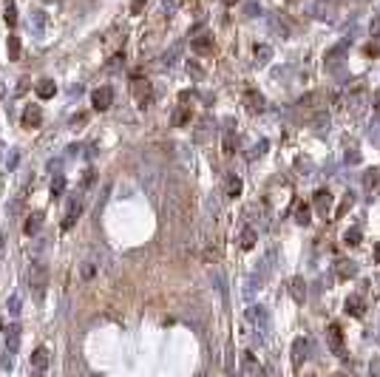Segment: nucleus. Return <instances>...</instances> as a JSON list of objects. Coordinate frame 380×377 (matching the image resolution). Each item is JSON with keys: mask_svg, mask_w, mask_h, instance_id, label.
<instances>
[{"mask_svg": "<svg viewBox=\"0 0 380 377\" xmlns=\"http://www.w3.org/2000/svg\"><path fill=\"white\" fill-rule=\"evenodd\" d=\"M46 284H48V270H46V264L37 258L35 267H32V273H29V286L35 289L37 298H43L46 295Z\"/></svg>", "mask_w": 380, "mask_h": 377, "instance_id": "f257e3e1", "label": "nucleus"}, {"mask_svg": "<svg viewBox=\"0 0 380 377\" xmlns=\"http://www.w3.org/2000/svg\"><path fill=\"white\" fill-rule=\"evenodd\" d=\"M326 343H329V349H332L338 357H344L346 354V346H344V332H341V326L338 323H332L329 329H326Z\"/></svg>", "mask_w": 380, "mask_h": 377, "instance_id": "f03ea898", "label": "nucleus"}, {"mask_svg": "<svg viewBox=\"0 0 380 377\" xmlns=\"http://www.w3.org/2000/svg\"><path fill=\"white\" fill-rule=\"evenodd\" d=\"M111 103H114V91H111L108 85H103V88H97V91L91 94L94 111H108V108H111Z\"/></svg>", "mask_w": 380, "mask_h": 377, "instance_id": "7ed1b4c3", "label": "nucleus"}, {"mask_svg": "<svg viewBox=\"0 0 380 377\" xmlns=\"http://www.w3.org/2000/svg\"><path fill=\"white\" fill-rule=\"evenodd\" d=\"M242 375H247V377H261V375H264V366L253 357V352H244L242 354Z\"/></svg>", "mask_w": 380, "mask_h": 377, "instance_id": "20e7f679", "label": "nucleus"}, {"mask_svg": "<svg viewBox=\"0 0 380 377\" xmlns=\"http://www.w3.org/2000/svg\"><path fill=\"white\" fill-rule=\"evenodd\" d=\"M247 323H253L258 332H264L267 329V309L261 307V304H258V307L253 304V307L247 309Z\"/></svg>", "mask_w": 380, "mask_h": 377, "instance_id": "39448f33", "label": "nucleus"}, {"mask_svg": "<svg viewBox=\"0 0 380 377\" xmlns=\"http://www.w3.org/2000/svg\"><path fill=\"white\" fill-rule=\"evenodd\" d=\"M43 125V108L40 105H29L23 111V128H40Z\"/></svg>", "mask_w": 380, "mask_h": 377, "instance_id": "423d86ee", "label": "nucleus"}, {"mask_svg": "<svg viewBox=\"0 0 380 377\" xmlns=\"http://www.w3.org/2000/svg\"><path fill=\"white\" fill-rule=\"evenodd\" d=\"M332 202H335V196L329 193V190H318L315 199H312V205H315V210H318L321 216H326V213L332 210Z\"/></svg>", "mask_w": 380, "mask_h": 377, "instance_id": "0eeeda50", "label": "nucleus"}, {"mask_svg": "<svg viewBox=\"0 0 380 377\" xmlns=\"http://www.w3.org/2000/svg\"><path fill=\"white\" fill-rule=\"evenodd\" d=\"M346 48H349V40H341L338 46H332V48H329V51H326V57H323V60H326V66H329V69L341 63V57H344V54H346Z\"/></svg>", "mask_w": 380, "mask_h": 377, "instance_id": "6e6552de", "label": "nucleus"}, {"mask_svg": "<svg viewBox=\"0 0 380 377\" xmlns=\"http://www.w3.org/2000/svg\"><path fill=\"white\" fill-rule=\"evenodd\" d=\"M244 105H247L250 114H261V111H264V97L258 91H247L244 94Z\"/></svg>", "mask_w": 380, "mask_h": 377, "instance_id": "1a4fd4ad", "label": "nucleus"}, {"mask_svg": "<svg viewBox=\"0 0 380 377\" xmlns=\"http://www.w3.org/2000/svg\"><path fill=\"white\" fill-rule=\"evenodd\" d=\"M46 23H48L46 12L35 9V12H32V20H29V26H32V34H35V37H43V32H46Z\"/></svg>", "mask_w": 380, "mask_h": 377, "instance_id": "9d476101", "label": "nucleus"}, {"mask_svg": "<svg viewBox=\"0 0 380 377\" xmlns=\"http://www.w3.org/2000/svg\"><path fill=\"white\" fill-rule=\"evenodd\" d=\"M344 309H346V315L360 318V315H363V309H366V304H363V298H360V295H349V298H346V304H344Z\"/></svg>", "mask_w": 380, "mask_h": 377, "instance_id": "9b49d317", "label": "nucleus"}, {"mask_svg": "<svg viewBox=\"0 0 380 377\" xmlns=\"http://www.w3.org/2000/svg\"><path fill=\"white\" fill-rule=\"evenodd\" d=\"M97 273H100V264L94 261V258H85V261L80 264V281H94Z\"/></svg>", "mask_w": 380, "mask_h": 377, "instance_id": "f8f14e48", "label": "nucleus"}, {"mask_svg": "<svg viewBox=\"0 0 380 377\" xmlns=\"http://www.w3.org/2000/svg\"><path fill=\"white\" fill-rule=\"evenodd\" d=\"M17 346H20V326L14 323V326L6 329V349H9V357L17 352Z\"/></svg>", "mask_w": 380, "mask_h": 377, "instance_id": "ddd939ff", "label": "nucleus"}, {"mask_svg": "<svg viewBox=\"0 0 380 377\" xmlns=\"http://www.w3.org/2000/svg\"><path fill=\"white\" fill-rule=\"evenodd\" d=\"M190 48H193L196 54H207L210 48H213V37H210V34H199V37H193V40H190Z\"/></svg>", "mask_w": 380, "mask_h": 377, "instance_id": "4468645a", "label": "nucleus"}, {"mask_svg": "<svg viewBox=\"0 0 380 377\" xmlns=\"http://www.w3.org/2000/svg\"><path fill=\"white\" fill-rule=\"evenodd\" d=\"M80 213H82V205H80V202H71L69 210H66V218H63V230H71V227H74V221L80 218Z\"/></svg>", "mask_w": 380, "mask_h": 377, "instance_id": "2eb2a0df", "label": "nucleus"}, {"mask_svg": "<svg viewBox=\"0 0 380 377\" xmlns=\"http://www.w3.org/2000/svg\"><path fill=\"white\" fill-rule=\"evenodd\" d=\"M32 369H37V372H46L48 369V349L46 346L35 349V354H32Z\"/></svg>", "mask_w": 380, "mask_h": 377, "instance_id": "dca6fc26", "label": "nucleus"}, {"mask_svg": "<svg viewBox=\"0 0 380 377\" xmlns=\"http://www.w3.org/2000/svg\"><path fill=\"white\" fill-rule=\"evenodd\" d=\"M289 295H292V301L304 304V298H307V284H304V278H292V281H289Z\"/></svg>", "mask_w": 380, "mask_h": 377, "instance_id": "f3484780", "label": "nucleus"}, {"mask_svg": "<svg viewBox=\"0 0 380 377\" xmlns=\"http://www.w3.org/2000/svg\"><path fill=\"white\" fill-rule=\"evenodd\" d=\"M307 349H310V343L304 341V338H298V341L292 343V363L295 366H301L307 360Z\"/></svg>", "mask_w": 380, "mask_h": 377, "instance_id": "a211bd4d", "label": "nucleus"}, {"mask_svg": "<svg viewBox=\"0 0 380 377\" xmlns=\"http://www.w3.org/2000/svg\"><path fill=\"white\" fill-rule=\"evenodd\" d=\"M35 91H37V97H40V100H51V97L57 94V85H54V80H40L35 85Z\"/></svg>", "mask_w": 380, "mask_h": 377, "instance_id": "6ab92c4d", "label": "nucleus"}, {"mask_svg": "<svg viewBox=\"0 0 380 377\" xmlns=\"http://www.w3.org/2000/svg\"><path fill=\"white\" fill-rule=\"evenodd\" d=\"M173 128H184V125H190V108L187 105H179L176 111H173Z\"/></svg>", "mask_w": 380, "mask_h": 377, "instance_id": "aec40b11", "label": "nucleus"}, {"mask_svg": "<svg viewBox=\"0 0 380 377\" xmlns=\"http://www.w3.org/2000/svg\"><path fill=\"white\" fill-rule=\"evenodd\" d=\"M40 227H43V213H32V216H26V224H23L26 236H35Z\"/></svg>", "mask_w": 380, "mask_h": 377, "instance_id": "412c9836", "label": "nucleus"}, {"mask_svg": "<svg viewBox=\"0 0 380 377\" xmlns=\"http://www.w3.org/2000/svg\"><path fill=\"white\" fill-rule=\"evenodd\" d=\"M255 241H258V233H255L253 227H244V230H242V236H239V244H242L244 250H253V247H255Z\"/></svg>", "mask_w": 380, "mask_h": 377, "instance_id": "4be33fe9", "label": "nucleus"}, {"mask_svg": "<svg viewBox=\"0 0 380 377\" xmlns=\"http://www.w3.org/2000/svg\"><path fill=\"white\" fill-rule=\"evenodd\" d=\"M3 20L9 29L17 26V6H14V0H6V6H3Z\"/></svg>", "mask_w": 380, "mask_h": 377, "instance_id": "5701e85b", "label": "nucleus"}, {"mask_svg": "<svg viewBox=\"0 0 380 377\" xmlns=\"http://www.w3.org/2000/svg\"><path fill=\"white\" fill-rule=\"evenodd\" d=\"M357 264L355 261H338V278H355Z\"/></svg>", "mask_w": 380, "mask_h": 377, "instance_id": "b1692460", "label": "nucleus"}, {"mask_svg": "<svg viewBox=\"0 0 380 377\" xmlns=\"http://www.w3.org/2000/svg\"><path fill=\"white\" fill-rule=\"evenodd\" d=\"M310 216H312V207L301 202V205L295 207V221H298V224H310V221H312Z\"/></svg>", "mask_w": 380, "mask_h": 377, "instance_id": "393cba45", "label": "nucleus"}, {"mask_svg": "<svg viewBox=\"0 0 380 377\" xmlns=\"http://www.w3.org/2000/svg\"><path fill=\"white\" fill-rule=\"evenodd\" d=\"M239 193H242V179H239L236 173H230V176H227V196L236 199Z\"/></svg>", "mask_w": 380, "mask_h": 377, "instance_id": "a878e982", "label": "nucleus"}, {"mask_svg": "<svg viewBox=\"0 0 380 377\" xmlns=\"http://www.w3.org/2000/svg\"><path fill=\"white\" fill-rule=\"evenodd\" d=\"M6 51H9V60H20V37L9 34V43H6Z\"/></svg>", "mask_w": 380, "mask_h": 377, "instance_id": "bb28decb", "label": "nucleus"}, {"mask_svg": "<svg viewBox=\"0 0 380 377\" xmlns=\"http://www.w3.org/2000/svg\"><path fill=\"white\" fill-rule=\"evenodd\" d=\"M321 100H323V94L312 91V94H307V97H301V100H298V105H301V108H318L315 103H321Z\"/></svg>", "mask_w": 380, "mask_h": 377, "instance_id": "cd10ccee", "label": "nucleus"}, {"mask_svg": "<svg viewBox=\"0 0 380 377\" xmlns=\"http://www.w3.org/2000/svg\"><path fill=\"white\" fill-rule=\"evenodd\" d=\"M221 150H224L227 156H233V153H236V137H233V131H230V128L224 131V142H221Z\"/></svg>", "mask_w": 380, "mask_h": 377, "instance_id": "c85d7f7f", "label": "nucleus"}, {"mask_svg": "<svg viewBox=\"0 0 380 377\" xmlns=\"http://www.w3.org/2000/svg\"><path fill=\"white\" fill-rule=\"evenodd\" d=\"M63 190H66V176L57 173V176H54V182H51V199H60Z\"/></svg>", "mask_w": 380, "mask_h": 377, "instance_id": "c756f323", "label": "nucleus"}, {"mask_svg": "<svg viewBox=\"0 0 380 377\" xmlns=\"http://www.w3.org/2000/svg\"><path fill=\"white\" fill-rule=\"evenodd\" d=\"M360 239H363V236H360V230H357V227H349L344 233V241L349 244V247H357V244H360Z\"/></svg>", "mask_w": 380, "mask_h": 377, "instance_id": "7c9ffc66", "label": "nucleus"}, {"mask_svg": "<svg viewBox=\"0 0 380 377\" xmlns=\"http://www.w3.org/2000/svg\"><path fill=\"white\" fill-rule=\"evenodd\" d=\"M6 309H9V315H12V318H17V315H20V295H17V292L6 301Z\"/></svg>", "mask_w": 380, "mask_h": 377, "instance_id": "2f4dec72", "label": "nucleus"}, {"mask_svg": "<svg viewBox=\"0 0 380 377\" xmlns=\"http://www.w3.org/2000/svg\"><path fill=\"white\" fill-rule=\"evenodd\" d=\"M270 57H273V48L267 46V43H261V46H255V60H258V63H267Z\"/></svg>", "mask_w": 380, "mask_h": 377, "instance_id": "473e14b6", "label": "nucleus"}, {"mask_svg": "<svg viewBox=\"0 0 380 377\" xmlns=\"http://www.w3.org/2000/svg\"><path fill=\"white\" fill-rule=\"evenodd\" d=\"M332 3H326V0H321V3H318V6H315V17H329V14H332Z\"/></svg>", "mask_w": 380, "mask_h": 377, "instance_id": "72a5a7b5", "label": "nucleus"}, {"mask_svg": "<svg viewBox=\"0 0 380 377\" xmlns=\"http://www.w3.org/2000/svg\"><path fill=\"white\" fill-rule=\"evenodd\" d=\"M378 179H380V171H375V168H372V171H366V176H363V184L372 190V187L378 184Z\"/></svg>", "mask_w": 380, "mask_h": 377, "instance_id": "f704fd0d", "label": "nucleus"}, {"mask_svg": "<svg viewBox=\"0 0 380 377\" xmlns=\"http://www.w3.org/2000/svg\"><path fill=\"white\" fill-rule=\"evenodd\" d=\"M315 128H318V134L329 131V116H326V114H318V116H315Z\"/></svg>", "mask_w": 380, "mask_h": 377, "instance_id": "c9c22d12", "label": "nucleus"}, {"mask_svg": "<svg viewBox=\"0 0 380 377\" xmlns=\"http://www.w3.org/2000/svg\"><path fill=\"white\" fill-rule=\"evenodd\" d=\"M366 54H369V57H380V34L366 46Z\"/></svg>", "mask_w": 380, "mask_h": 377, "instance_id": "e433bc0d", "label": "nucleus"}, {"mask_svg": "<svg viewBox=\"0 0 380 377\" xmlns=\"http://www.w3.org/2000/svg\"><path fill=\"white\" fill-rule=\"evenodd\" d=\"M264 153H267V139H261V142H258V145L253 148V153H250V159H255V156H264Z\"/></svg>", "mask_w": 380, "mask_h": 377, "instance_id": "4c0bfd02", "label": "nucleus"}, {"mask_svg": "<svg viewBox=\"0 0 380 377\" xmlns=\"http://www.w3.org/2000/svg\"><path fill=\"white\" fill-rule=\"evenodd\" d=\"M346 162H349V165H357V162H360V153H357L355 148H349L346 150Z\"/></svg>", "mask_w": 380, "mask_h": 377, "instance_id": "58836bf2", "label": "nucleus"}, {"mask_svg": "<svg viewBox=\"0 0 380 377\" xmlns=\"http://www.w3.org/2000/svg\"><path fill=\"white\" fill-rule=\"evenodd\" d=\"M20 207H23V202H20V199H14V202L6 207V210H9V216H17V213H20Z\"/></svg>", "mask_w": 380, "mask_h": 377, "instance_id": "ea45409f", "label": "nucleus"}, {"mask_svg": "<svg viewBox=\"0 0 380 377\" xmlns=\"http://www.w3.org/2000/svg\"><path fill=\"white\" fill-rule=\"evenodd\" d=\"M369 32H372V37L380 34V14H378V17H372V26H369Z\"/></svg>", "mask_w": 380, "mask_h": 377, "instance_id": "a19ab883", "label": "nucleus"}, {"mask_svg": "<svg viewBox=\"0 0 380 377\" xmlns=\"http://www.w3.org/2000/svg\"><path fill=\"white\" fill-rule=\"evenodd\" d=\"M85 119H88V116H85V114H77V116H71V128H77V125H85Z\"/></svg>", "mask_w": 380, "mask_h": 377, "instance_id": "79ce46f5", "label": "nucleus"}, {"mask_svg": "<svg viewBox=\"0 0 380 377\" xmlns=\"http://www.w3.org/2000/svg\"><path fill=\"white\" fill-rule=\"evenodd\" d=\"M142 3H145V0H131V12H134V14H139V9H142Z\"/></svg>", "mask_w": 380, "mask_h": 377, "instance_id": "37998d69", "label": "nucleus"}, {"mask_svg": "<svg viewBox=\"0 0 380 377\" xmlns=\"http://www.w3.org/2000/svg\"><path fill=\"white\" fill-rule=\"evenodd\" d=\"M369 372H375V375H380V360H375V363L369 366Z\"/></svg>", "mask_w": 380, "mask_h": 377, "instance_id": "c03bdc74", "label": "nucleus"}, {"mask_svg": "<svg viewBox=\"0 0 380 377\" xmlns=\"http://www.w3.org/2000/svg\"><path fill=\"white\" fill-rule=\"evenodd\" d=\"M375 258L380 261V244H375Z\"/></svg>", "mask_w": 380, "mask_h": 377, "instance_id": "a18cd8bd", "label": "nucleus"}, {"mask_svg": "<svg viewBox=\"0 0 380 377\" xmlns=\"http://www.w3.org/2000/svg\"><path fill=\"white\" fill-rule=\"evenodd\" d=\"M221 3H224V6H236V3H239V0H221Z\"/></svg>", "mask_w": 380, "mask_h": 377, "instance_id": "49530a36", "label": "nucleus"}, {"mask_svg": "<svg viewBox=\"0 0 380 377\" xmlns=\"http://www.w3.org/2000/svg\"><path fill=\"white\" fill-rule=\"evenodd\" d=\"M46 3H57V0H46Z\"/></svg>", "mask_w": 380, "mask_h": 377, "instance_id": "de8ad7c7", "label": "nucleus"}]
</instances>
